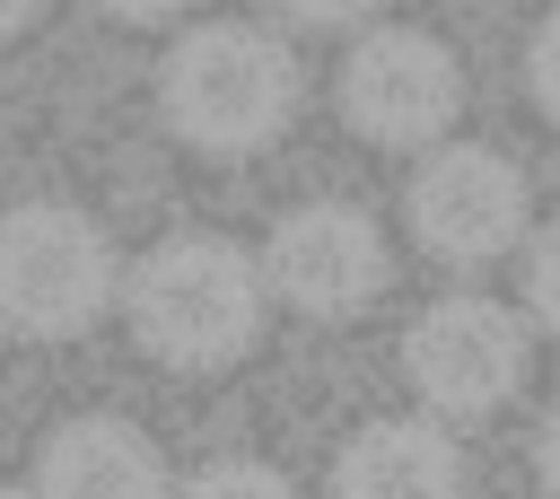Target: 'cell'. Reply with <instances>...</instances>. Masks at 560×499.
Listing matches in <instances>:
<instances>
[{
    "label": "cell",
    "instance_id": "1",
    "mask_svg": "<svg viewBox=\"0 0 560 499\" xmlns=\"http://www.w3.org/2000/svg\"><path fill=\"white\" fill-rule=\"evenodd\" d=\"M262 315H271L262 263L236 236H219V228H175V236H158L122 271V324H131V341L158 368H184V376L236 368L262 341Z\"/></svg>",
    "mask_w": 560,
    "mask_h": 499
},
{
    "label": "cell",
    "instance_id": "2",
    "mask_svg": "<svg viewBox=\"0 0 560 499\" xmlns=\"http://www.w3.org/2000/svg\"><path fill=\"white\" fill-rule=\"evenodd\" d=\"M298 53L254 18H201L158 53V114L201 158H254L298 123Z\"/></svg>",
    "mask_w": 560,
    "mask_h": 499
},
{
    "label": "cell",
    "instance_id": "3",
    "mask_svg": "<svg viewBox=\"0 0 560 499\" xmlns=\"http://www.w3.org/2000/svg\"><path fill=\"white\" fill-rule=\"evenodd\" d=\"M122 298L114 236L79 201H9L0 210V333L18 341H79Z\"/></svg>",
    "mask_w": 560,
    "mask_h": 499
},
{
    "label": "cell",
    "instance_id": "4",
    "mask_svg": "<svg viewBox=\"0 0 560 499\" xmlns=\"http://www.w3.org/2000/svg\"><path fill=\"white\" fill-rule=\"evenodd\" d=\"M402 219H411L420 254L481 271L534 236V193H525L516 158H499L490 140H438V149H420V166L402 184Z\"/></svg>",
    "mask_w": 560,
    "mask_h": 499
},
{
    "label": "cell",
    "instance_id": "5",
    "mask_svg": "<svg viewBox=\"0 0 560 499\" xmlns=\"http://www.w3.org/2000/svg\"><path fill=\"white\" fill-rule=\"evenodd\" d=\"M534 368V341L516 324V306L481 298V289H455V298H429L402 333V376L411 394L438 411V420H490L516 403Z\"/></svg>",
    "mask_w": 560,
    "mask_h": 499
},
{
    "label": "cell",
    "instance_id": "6",
    "mask_svg": "<svg viewBox=\"0 0 560 499\" xmlns=\"http://www.w3.org/2000/svg\"><path fill=\"white\" fill-rule=\"evenodd\" d=\"M332 105L368 149H438L464 114V70L429 26H368L332 70Z\"/></svg>",
    "mask_w": 560,
    "mask_h": 499
},
{
    "label": "cell",
    "instance_id": "7",
    "mask_svg": "<svg viewBox=\"0 0 560 499\" xmlns=\"http://www.w3.org/2000/svg\"><path fill=\"white\" fill-rule=\"evenodd\" d=\"M262 289L315 324H350L359 306L385 298L394 280V254H385V228L359 210V201H298L271 219L262 236Z\"/></svg>",
    "mask_w": 560,
    "mask_h": 499
},
{
    "label": "cell",
    "instance_id": "8",
    "mask_svg": "<svg viewBox=\"0 0 560 499\" xmlns=\"http://www.w3.org/2000/svg\"><path fill=\"white\" fill-rule=\"evenodd\" d=\"M26 499H175V490H166V455L140 420L70 411L61 429H44Z\"/></svg>",
    "mask_w": 560,
    "mask_h": 499
},
{
    "label": "cell",
    "instance_id": "9",
    "mask_svg": "<svg viewBox=\"0 0 560 499\" xmlns=\"http://www.w3.org/2000/svg\"><path fill=\"white\" fill-rule=\"evenodd\" d=\"M324 499H472V464L446 420H368L341 438Z\"/></svg>",
    "mask_w": 560,
    "mask_h": 499
},
{
    "label": "cell",
    "instance_id": "10",
    "mask_svg": "<svg viewBox=\"0 0 560 499\" xmlns=\"http://www.w3.org/2000/svg\"><path fill=\"white\" fill-rule=\"evenodd\" d=\"M175 499H298V481H289L280 464H262V455H219V464H201Z\"/></svg>",
    "mask_w": 560,
    "mask_h": 499
},
{
    "label": "cell",
    "instance_id": "11",
    "mask_svg": "<svg viewBox=\"0 0 560 499\" xmlns=\"http://www.w3.org/2000/svg\"><path fill=\"white\" fill-rule=\"evenodd\" d=\"M525 315L560 341V219L525 236Z\"/></svg>",
    "mask_w": 560,
    "mask_h": 499
},
{
    "label": "cell",
    "instance_id": "12",
    "mask_svg": "<svg viewBox=\"0 0 560 499\" xmlns=\"http://www.w3.org/2000/svg\"><path fill=\"white\" fill-rule=\"evenodd\" d=\"M525 96H534V114L560 131V9H542L534 35H525Z\"/></svg>",
    "mask_w": 560,
    "mask_h": 499
},
{
    "label": "cell",
    "instance_id": "13",
    "mask_svg": "<svg viewBox=\"0 0 560 499\" xmlns=\"http://www.w3.org/2000/svg\"><path fill=\"white\" fill-rule=\"evenodd\" d=\"M289 26H324V35H341V26H368L385 0H271Z\"/></svg>",
    "mask_w": 560,
    "mask_h": 499
},
{
    "label": "cell",
    "instance_id": "14",
    "mask_svg": "<svg viewBox=\"0 0 560 499\" xmlns=\"http://www.w3.org/2000/svg\"><path fill=\"white\" fill-rule=\"evenodd\" d=\"M534 481L560 499V403L542 411V429H534Z\"/></svg>",
    "mask_w": 560,
    "mask_h": 499
},
{
    "label": "cell",
    "instance_id": "15",
    "mask_svg": "<svg viewBox=\"0 0 560 499\" xmlns=\"http://www.w3.org/2000/svg\"><path fill=\"white\" fill-rule=\"evenodd\" d=\"M105 18H122V26H158V18H175L184 0H96Z\"/></svg>",
    "mask_w": 560,
    "mask_h": 499
},
{
    "label": "cell",
    "instance_id": "16",
    "mask_svg": "<svg viewBox=\"0 0 560 499\" xmlns=\"http://www.w3.org/2000/svg\"><path fill=\"white\" fill-rule=\"evenodd\" d=\"M35 18H44V0H0V44H9V35H26Z\"/></svg>",
    "mask_w": 560,
    "mask_h": 499
},
{
    "label": "cell",
    "instance_id": "17",
    "mask_svg": "<svg viewBox=\"0 0 560 499\" xmlns=\"http://www.w3.org/2000/svg\"><path fill=\"white\" fill-rule=\"evenodd\" d=\"M0 499H26V490H9V481H0Z\"/></svg>",
    "mask_w": 560,
    "mask_h": 499
}]
</instances>
